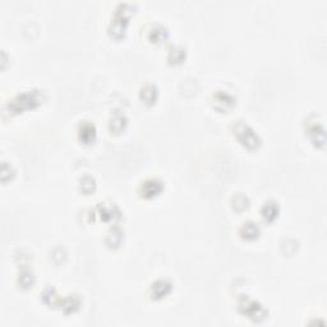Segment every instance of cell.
I'll return each instance as SVG.
<instances>
[{"label": "cell", "instance_id": "obj_15", "mask_svg": "<svg viewBox=\"0 0 327 327\" xmlns=\"http://www.w3.org/2000/svg\"><path fill=\"white\" fill-rule=\"evenodd\" d=\"M249 202L248 198L243 194H238V196L234 197V208L238 211H243L245 210L247 207H248Z\"/></svg>", "mask_w": 327, "mask_h": 327}, {"label": "cell", "instance_id": "obj_1", "mask_svg": "<svg viewBox=\"0 0 327 327\" xmlns=\"http://www.w3.org/2000/svg\"><path fill=\"white\" fill-rule=\"evenodd\" d=\"M44 101V93L42 91L32 90L24 91L22 93H18L8 103V110L9 114H19L30 109H34Z\"/></svg>", "mask_w": 327, "mask_h": 327}, {"label": "cell", "instance_id": "obj_11", "mask_svg": "<svg viewBox=\"0 0 327 327\" xmlns=\"http://www.w3.org/2000/svg\"><path fill=\"white\" fill-rule=\"evenodd\" d=\"M79 307H81V300H79V298H77V296L74 295L73 296L70 295L69 298H66L62 303L63 310H64L67 314L73 313V312L78 310Z\"/></svg>", "mask_w": 327, "mask_h": 327}, {"label": "cell", "instance_id": "obj_3", "mask_svg": "<svg viewBox=\"0 0 327 327\" xmlns=\"http://www.w3.org/2000/svg\"><path fill=\"white\" fill-rule=\"evenodd\" d=\"M233 131H234V136L238 141L244 147L249 148V150H256L261 146L262 141L259 136L257 135V132L243 121H234Z\"/></svg>", "mask_w": 327, "mask_h": 327}, {"label": "cell", "instance_id": "obj_16", "mask_svg": "<svg viewBox=\"0 0 327 327\" xmlns=\"http://www.w3.org/2000/svg\"><path fill=\"white\" fill-rule=\"evenodd\" d=\"M81 188H82L83 192H91V190L95 188V180H93L92 176L90 175H86L83 176L82 180H81Z\"/></svg>", "mask_w": 327, "mask_h": 327}, {"label": "cell", "instance_id": "obj_13", "mask_svg": "<svg viewBox=\"0 0 327 327\" xmlns=\"http://www.w3.org/2000/svg\"><path fill=\"white\" fill-rule=\"evenodd\" d=\"M186 56V50L183 48H172L170 50L169 60L172 63H182Z\"/></svg>", "mask_w": 327, "mask_h": 327}, {"label": "cell", "instance_id": "obj_2", "mask_svg": "<svg viewBox=\"0 0 327 327\" xmlns=\"http://www.w3.org/2000/svg\"><path fill=\"white\" fill-rule=\"evenodd\" d=\"M238 310L243 316L256 324H259L267 318V310L265 307L258 303L257 300L248 298V295L241 296V299L238 300Z\"/></svg>", "mask_w": 327, "mask_h": 327}, {"label": "cell", "instance_id": "obj_4", "mask_svg": "<svg viewBox=\"0 0 327 327\" xmlns=\"http://www.w3.org/2000/svg\"><path fill=\"white\" fill-rule=\"evenodd\" d=\"M172 289V282L169 280L160 279L155 281L150 288V293H151V298L154 300H160L162 298H165L170 294Z\"/></svg>", "mask_w": 327, "mask_h": 327}, {"label": "cell", "instance_id": "obj_14", "mask_svg": "<svg viewBox=\"0 0 327 327\" xmlns=\"http://www.w3.org/2000/svg\"><path fill=\"white\" fill-rule=\"evenodd\" d=\"M18 282L21 284V286L23 288H30L34 284V275H32L31 271H23L19 275V279H18Z\"/></svg>", "mask_w": 327, "mask_h": 327}, {"label": "cell", "instance_id": "obj_7", "mask_svg": "<svg viewBox=\"0 0 327 327\" xmlns=\"http://www.w3.org/2000/svg\"><path fill=\"white\" fill-rule=\"evenodd\" d=\"M78 136L79 139L83 142V143H86V145H90L95 141V138H96V128L92 123L90 121H85L81 124L78 131Z\"/></svg>", "mask_w": 327, "mask_h": 327}, {"label": "cell", "instance_id": "obj_5", "mask_svg": "<svg viewBox=\"0 0 327 327\" xmlns=\"http://www.w3.org/2000/svg\"><path fill=\"white\" fill-rule=\"evenodd\" d=\"M235 105V97L227 91H216L214 93V106L217 110L226 111Z\"/></svg>", "mask_w": 327, "mask_h": 327}, {"label": "cell", "instance_id": "obj_10", "mask_svg": "<svg viewBox=\"0 0 327 327\" xmlns=\"http://www.w3.org/2000/svg\"><path fill=\"white\" fill-rule=\"evenodd\" d=\"M141 99L146 103H154L157 99V88L154 85H146L141 90Z\"/></svg>", "mask_w": 327, "mask_h": 327}, {"label": "cell", "instance_id": "obj_6", "mask_svg": "<svg viewBox=\"0 0 327 327\" xmlns=\"http://www.w3.org/2000/svg\"><path fill=\"white\" fill-rule=\"evenodd\" d=\"M164 189V184L158 179H147L142 183L141 186V194L145 198H152V197L158 196Z\"/></svg>", "mask_w": 327, "mask_h": 327}, {"label": "cell", "instance_id": "obj_8", "mask_svg": "<svg viewBox=\"0 0 327 327\" xmlns=\"http://www.w3.org/2000/svg\"><path fill=\"white\" fill-rule=\"evenodd\" d=\"M261 215L263 217V220L272 223L277 217V215H279V205L275 201L266 202L261 208Z\"/></svg>", "mask_w": 327, "mask_h": 327}, {"label": "cell", "instance_id": "obj_17", "mask_svg": "<svg viewBox=\"0 0 327 327\" xmlns=\"http://www.w3.org/2000/svg\"><path fill=\"white\" fill-rule=\"evenodd\" d=\"M115 216H119V215L114 214L113 206H110V207L103 206V208H101V217H103V220L107 221V220H110V219H114Z\"/></svg>", "mask_w": 327, "mask_h": 327}, {"label": "cell", "instance_id": "obj_12", "mask_svg": "<svg viewBox=\"0 0 327 327\" xmlns=\"http://www.w3.org/2000/svg\"><path fill=\"white\" fill-rule=\"evenodd\" d=\"M127 124V118L123 114H118L113 118V120L110 123V129L114 132H120L124 125Z\"/></svg>", "mask_w": 327, "mask_h": 327}, {"label": "cell", "instance_id": "obj_9", "mask_svg": "<svg viewBox=\"0 0 327 327\" xmlns=\"http://www.w3.org/2000/svg\"><path fill=\"white\" fill-rule=\"evenodd\" d=\"M239 234L241 235V238L247 239V241H253V239H256L259 235V226L256 223H253V221H247L241 227Z\"/></svg>", "mask_w": 327, "mask_h": 327}]
</instances>
